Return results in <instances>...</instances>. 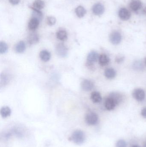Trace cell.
<instances>
[{"label":"cell","instance_id":"6da1fadb","mask_svg":"<svg viewBox=\"0 0 146 147\" xmlns=\"http://www.w3.org/2000/svg\"><path fill=\"white\" fill-rule=\"evenodd\" d=\"M70 140L77 145H81L85 142V135L83 131L77 129L73 133Z\"/></svg>","mask_w":146,"mask_h":147},{"label":"cell","instance_id":"7a4b0ae2","mask_svg":"<svg viewBox=\"0 0 146 147\" xmlns=\"http://www.w3.org/2000/svg\"><path fill=\"white\" fill-rule=\"evenodd\" d=\"M85 121L88 125L91 126L96 125L98 122V116L95 112H89L86 115Z\"/></svg>","mask_w":146,"mask_h":147},{"label":"cell","instance_id":"3957f363","mask_svg":"<svg viewBox=\"0 0 146 147\" xmlns=\"http://www.w3.org/2000/svg\"><path fill=\"white\" fill-rule=\"evenodd\" d=\"M55 51L57 56L61 57H66L68 53L67 48L63 44H59L57 45Z\"/></svg>","mask_w":146,"mask_h":147},{"label":"cell","instance_id":"277c9868","mask_svg":"<svg viewBox=\"0 0 146 147\" xmlns=\"http://www.w3.org/2000/svg\"><path fill=\"white\" fill-rule=\"evenodd\" d=\"M98 54L97 52L95 51H92L89 53L87 57V66H92L94 63L97 62L99 59Z\"/></svg>","mask_w":146,"mask_h":147},{"label":"cell","instance_id":"5b68a950","mask_svg":"<svg viewBox=\"0 0 146 147\" xmlns=\"http://www.w3.org/2000/svg\"><path fill=\"white\" fill-rule=\"evenodd\" d=\"M133 96L135 99L139 102H141L145 98V92L141 89H136L134 91L133 93Z\"/></svg>","mask_w":146,"mask_h":147},{"label":"cell","instance_id":"8992f818","mask_svg":"<svg viewBox=\"0 0 146 147\" xmlns=\"http://www.w3.org/2000/svg\"><path fill=\"white\" fill-rule=\"evenodd\" d=\"M111 42L114 45H117L121 43L122 40V36L119 32L115 31L111 33L110 36Z\"/></svg>","mask_w":146,"mask_h":147},{"label":"cell","instance_id":"52a82bcc","mask_svg":"<svg viewBox=\"0 0 146 147\" xmlns=\"http://www.w3.org/2000/svg\"><path fill=\"white\" fill-rule=\"evenodd\" d=\"M81 88L85 91H90L93 89L94 84L91 80H84L81 84Z\"/></svg>","mask_w":146,"mask_h":147},{"label":"cell","instance_id":"ba28073f","mask_svg":"<svg viewBox=\"0 0 146 147\" xmlns=\"http://www.w3.org/2000/svg\"><path fill=\"white\" fill-rule=\"evenodd\" d=\"M119 17L121 20L127 21L131 17V13L127 9L122 8L120 9L118 13Z\"/></svg>","mask_w":146,"mask_h":147},{"label":"cell","instance_id":"9c48e42d","mask_svg":"<svg viewBox=\"0 0 146 147\" xmlns=\"http://www.w3.org/2000/svg\"><path fill=\"white\" fill-rule=\"evenodd\" d=\"M92 10L93 13L96 15H101L104 12V7L101 3H96L93 7Z\"/></svg>","mask_w":146,"mask_h":147},{"label":"cell","instance_id":"30bf717a","mask_svg":"<svg viewBox=\"0 0 146 147\" xmlns=\"http://www.w3.org/2000/svg\"><path fill=\"white\" fill-rule=\"evenodd\" d=\"M117 105L116 103L115 102L109 97L105 100V106L106 109L109 111H111L114 109Z\"/></svg>","mask_w":146,"mask_h":147},{"label":"cell","instance_id":"8fae6325","mask_svg":"<svg viewBox=\"0 0 146 147\" xmlns=\"http://www.w3.org/2000/svg\"><path fill=\"white\" fill-rule=\"evenodd\" d=\"M109 97L113 99L117 105L121 102L123 100V97L122 95L118 92H112L110 94Z\"/></svg>","mask_w":146,"mask_h":147},{"label":"cell","instance_id":"7c38bea8","mask_svg":"<svg viewBox=\"0 0 146 147\" xmlns=\"http://www.w3.org/2000/svg\"><path fill=\"white\" fill-rule=\"evenodd\" d=\"M39 57L40 59L45 62L49 61L51 58L50 53L47 50H43L39 53Z\"/></svg>","mask_w":146,"mask_h":147},{"label":"cell","instance_id":"4fadbf2b","mask_svg":"<svg viewBox=\"0 0 146 147\" xmlns=\"http://www.w3.org/2000/svg\"><path fill=\"white\" fill-rule=\"evenodd\" d=\"M39 21L35 18H33L31 19L28 23V28L29 30L34 31L36 30L39 25Z\"/></svg>","mask_w":146,"mask_h":147},{"label":"cell","instance_id":"5bb4252c","mask_svg":"<svg viewBox=\"0 0 146 147\" xmlns=\"http://www.w3.org/2000/svg\"><path fill=\"white\" fill-rule=\"evenodd\" d=\"M142 7V3L139 0H134L130 3V7L134 11H137Z\"/></svg>","mask_w":146,"mask_h":147},{"label":"cell","instance_id":"9a60e30c","mask_svg":"<svg viewBox=\"0 0 146 147\" xmlns=\"http://www.w3.org/2000/svg\"><path fill=\"white\" fill-rule=\"evenodd\" d=\"M25 44L23 41H20L18 42L15 47V50L17 53H23L25 51Z\"/></svg>","mask_w":146,"mask_h":147},{"label":"cell","instance_id":"2e32d148","mask_svg":"<svg viewBox=\"0 0 146 147\" xmlns=\"http://www.w3.org/2000/svg\"><path fill=\"white\" fill-rule=\"evenodd\" d=\"M39 40V37L36 33L31 34L27 38V41L30 45H33L38 43Z\"/></svg>","mask_w":146,"mask_h":147},{"label":"cell","instance_id":"e0dca14e","mask_svg":"<svg viewBox=\"0 0 146 147\" xmlns=\"http://www.w3.org/2000/svg\"><path fill=\"white\" fill-rule=\"evenodd\" d=\"M91 99L93 102L95 103L100 102L102 100L101 94L98 92H93L91 95Z\"/></svg>","mask_w":146,"mask_h":147},{"label":"cell","instance_id":"ac0fdd59","mask_svg":"<svg viewBox=\"0 0 146 147\" xmlns=\"http://www.w3.org/2000/svg\"><path fill=\"white\" fill-rule=\"evenodd\" d=\"M11 110L7 106H4L1 109V115L3 118L8 117L11 114Z\"/></svg>","mask_w":146,"mask_h":147},{"label":"cell","instance_id":"d6986e66","mask_svg":"<svg viewBox=\"0 0 146 147\" xmlns=\"http://www.w3.org/2000/svg\"><path fill=\"white\" fill-rule=\"evenodd\" d=\"M105 76L107 78L111 79L114 78L116 75L115 71L112 68H108L105 69L104 72Z\"/></svg>","mask_w":146,"mask_h":147},{"label":"cell","instance_id":"ffe728a7","mask_svg":"<svg viewBox=\"0 0 146 147\" xmlns=\"http://www.w3.org/2000/svg\"><path fill=\"white\" fill-rule=\"evenodd\" d=\"M99 62L101 66H105L109 64V59L108 56L105 54H102L99 58Z\"/></svg>","mask_w":146,"mask_h":147},{"label":"cell","instance_id":"44dd1931","mask_svg":"<svg viewBox=\"0 0 146 147\" xmlns=\"http://www.w3.org/2000/svg\"><path fill=\"white\" fill-rule=\"evenodd\" d=\"M56 36L57 39L61 41H64L67 39V32L65 30L62 29L57 31Z\"/></svg>","mask_w":146,"mask_h":147},{"label":"cell","instance_id":"7402d4cb","mask_svg":"<svg viewBox=\"0 0 146 147\" xmlns=\"http://www.w3.org/2000/svg\"><path fill=\"white\" fill-rule=\"evenodd\" d=\"M75 11L77 16L80 18L83 17L86 13V10L85 8L81 6L77 7Z\"/></svg>","mask_w":146,"mask_h":147},{"label":"cell","instance_id":"603a6c76","mask_svg":"<svg viewBox=\"0 0 146 147\" xmlns=\"http://www.w3.org/2000/svg\"><path fill=\"white\" fill-rule=\"evenodd\" d=\"M44 6V2L42 0H36L33 3V7L38 10H40L43 8Z\"/></svg>","mask_w":146,"mask_h":147},{"label":"cell","instance_id":"cb8c5ba5","mask_svg":"<svg viewBox=\"0 0 146 147\" xmlns=\"http://www.w3.org/2000/svg\"><path fill=\"white\" fill-rule=\"evenodd\" d=\"M32 16L33 18H36L40 21L43 18V14L39 11V10H38V9L33 8Z\"/></svg>","mask_w":146,"mask_h":147},{"label":"cell","instance_id":"d4e9b609","mask_svg":"<svg viewBox=\"0 0 146 147\" xmlns=\"http://www.w3.org/2000/svg\"><path fill=\"white\" fill-rule=\"evenodd\" d=\"M8 46L5 42L1 41L0 43V53L1 54H4L7 51Z\"/></svg>","mask_w":146,"mask_h":147},{"label":"cell","instance_id":"484cf974","mask_svg":"<svg viewBox=\"0 0 146 147\" xmlns=\"http://www.w3.org/2000/svg\"><path fill=\"white\" fill-rule=\"evenodd\" d=\"M47 23L48 25L49 26H53L55 24L56 20L55 17H52V16H49L47 18Z\"/></svg>","mask_w":146,"mask_h":147},{"label":"cell","instance_id":"4316f807","mask_svg":"<svg viewBox=\"0 0 146 147\" xmlns=\"http://www.w3.org/2000/svg\"><path fill=\"white\" fill-rule=\"evenodd\" d=\"M116 147H127V143L123 140H120L117 143Z\"/></svg>","mask_w":146,"mask_h":147},{"label":"cell","instance_id":"83f0119b","mask_svg":"<svg viewBox=\"0 0 146 147\" xmlns=\"http://www.w3.org/2000/svg\"><path fill=\"white\" fill-rule=\"evenodd\" d=\"M141 115L144 117V118H146V107L144 108L141 111Z\"/></svg>","mask_w":146,"mask_h":147},{"label":"cell","instance_id":"f1b7e54d","mask_svg":"<svg viewBox=\"0 0 146 147\" xmlns=\"http://www.w3.org/2000/svg\"><path fill=\"white\" fill-rule=\"evenodd\" d=\"M9 2L13 5L17 4L19 2L20 0H9Z\"/></svg>","mask_w":146,"mask_h":147},{"label":"cell","instance_id":"f546056e","mask_svg":"<svg viewBox=\"0 0 146 147\" xmlns=\"http://www.w3.org/2000/svg\"><path fill=\"white\" fill-rule=\"evenodd\" d=\"M131 147H140L139 146H137V145H134V146H133Z\"/></svg>","mask_w":146,"mask_h":147},{"label":"cell","instance_id":"4dcf8cb0","mask_svg":"<svg viewBox=\"0 0 146 147\" xmlns=\"http://www.w3.org/2000/svg\"><path fill=\"white\" fill-rule=\"evenodd\" d=\"M144 147H146V142L145 143V144H144Z\"/></svg>","mask_w":146,"mask_h":147},{"label":"cell","instance_id":"1f68e13d","mask_svg":"<svg viewBox=\"0 0 146 147\" xmlns=\"http://www.w3.org/2000/svg\"><path fill=\"white\" fill-rule=\"evenodd\" d=\"M145 65L146 66V58L145 59Z\"/></svg>","mask_w":146,"mask_h":147}]
</instances>
